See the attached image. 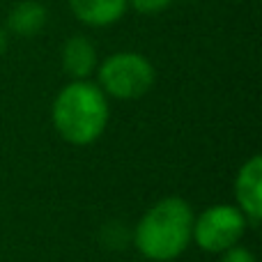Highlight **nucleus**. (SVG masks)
I'll return each mask as SVG.
<instances>
[{"mask_svg":"<svg viewBox=\"0 0 262 262\" xmlns=\"http://www.w3.org/2000/svg\"><path fill=\"white\" fill-rule=\"evenodd\" d=\"M193 207L180 195L157 200L134 228V246L149 262H172L191 244Z\"/></svg>","mask_w":262,"mask_h":262,"instance_id":"f257e3e1","label":"nucleus"},{"mask_svg":"<svg viewBox=\"0 0 262 262\" xmlns=\"http://www.w3.org/2000/svg\"><path fill=\"white\" fill-rule=\"evenodd\" d=\"M108 99L97 83L72 81L51 106V122L69 145H92L108 127Z\"/></svg>","mask_w":262,"mask_h":262,"instance_id":"f03ea898","label":"nucleus"},{"mask_svg":"<svg viewBox=\"0 0 262 262\" xmlns=\"http://www.w3.org/2000/svg\"><path fill=\"white\" fill-rule=\"evenodd\" d=\"M99 88L106 97L115 99H140L154 85V67L145 55L122 51L111 58H106L99 67Z\"/></svg>","mask_w":262,"mask_h":262,"instance_id":"7ed1b4c3","label":"nucleus"},{"mask_svg":"<svg viewBox=\"0 0 262 262\" xmlns=\"http://www.w3.org/2000/svg\"><path fill=\"white\" fill-rule=\"evenodd\" d=\"M249 221L237 209V205L216 203L193 216V242L205 253H223L232 246L242 244Z\"/></svg>","mask_w":262,"mask_h":262,"instance_id":"20e7f679","label":"nucleus"},{"mask_svg":"<svg viewBox=\"0 0 262 262\" xmlns=\"http://www.w3.org/2000/svg\"><path fill=\"white\" fill-rule=\"evenodd\" d=\"M235 205L249 228H258L262 221V157L253 154L239 166L235 177Z\"/></svg>","mask_w":262,"mask_h":262,"instance_id":"39448f33","label":"nucleus"},{"mask_svg":"<svg viewBox=\"0 0 262 262\" xmlns=\"http://www.w3.org/2000/svg\"><path fill=\"white\" fill-rule=\"evenodd\" d=\"M62 67L74 81H88V76L97 69L95 44L83 35L69 37L62 49Z\"/></svg>","mask_w":262,"mask_h":262,"instance_id":"423d86ee","label":"nucleus"},{"mask_svg":"<svg viewBox=\"0 0 262 262\" xmlns=\"http://www.w3.org/2000/svg\"><path fill=\"white\" fill-rule=\"evenodd\" d=\"M129 0H69V7L78 21L92 28H104L120 21L127 12Z\"/></svg>","mask_w":262,"mask_h":262,"instance_id":"0eeeda50","label":"nucleus"},{"mask_svg":"<svg viewBox=\"0 0 262 262\" xmlns=\"http://www.w3.org/2000/svg\"><path fill=\"white\" fill-rule=\"evenodd\" d=\"M49 12L37 0H21L16 7L9 12V30L18 37H35L46 26Z\"/></svg>","mask_w":262,"mask_h":262,"instance_id":"6e6552de","label":"nucleus"},{"mask_svg":"<svg viewBox=\"0 0 262 262\" xmlns=\"http://www.w3.org/2000/svg\"><path fill=\"white\" fill-rule=\"evenodd\" d=\"M219 255H221V260L219 262H258L253 251L246 249V246H242V244L232 246V249L223 251V253H219Z\"/></svg>","mask_w":262,"mask_h":262,"instance_id":"1a4fd4ad","label":"nucleus"},{"mask_svg":"<svg viewBox=\"0 0 262 262\" xmlns=\"http://www.w3.org/2000/svg\"><path fill=\"white\" fill-rule=\"evenodd\" d=\"M129 3L134 5V9L138 14H147V16H152V14H159L166 7H170L172 0H129Z\"/></svg>","mask_w":262,"mask_h":262,"instance_id":"9d476101","label":"nucleus"},{"mask_svg":"<svg viewBox=\"0 0 262 262\" xmlns=\"http://www.w3.org/2000/svg\"><path fill=\"white\" fill-rule=\"evenodd\" d=\"M5 46H7V39H5V30L0 28V53L5 51Z\"/></svg>","mask_w":262,"mask_h":262,"instance_id":"9b49d317","label":"nucleus"}]
</instances>
